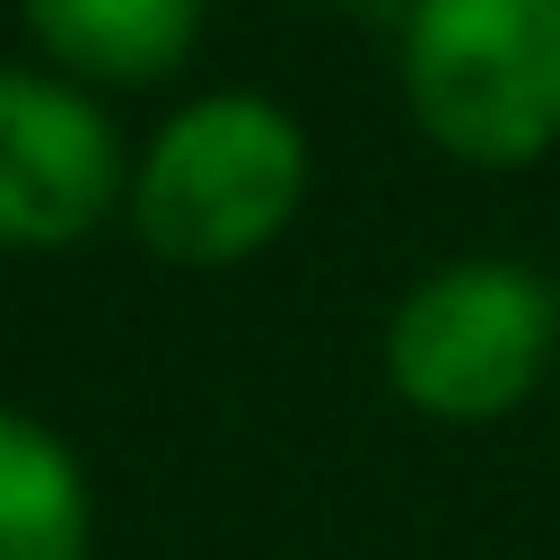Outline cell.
Listing matches in <instances>:
<instances>
[{
    "instance_id": "1",
    "label": "cell",
    "mask_w": 560,
    "mask_h": 560,
    "mask_svg": "<svg viewBox=\"0 0 560 560\" xmlns=\"http://www.w3.org/2000/svg\"><path fill=\"white\" fill-rule=\"evenodd\" d=\"M411 114L481 166L560 140V0H411L402 26Z\"/></svg>"
},
{
    "instance_id": "2",
    "label": "cell",
    "mask_w": 560,
    "mask_h": 560,
    "mask_svg": "<svg viewBox=\"0 0 560 560\" xmlns=\"http://www.w3.org/2000/svg\"><path fill=\"white\" fill-rule=\"evenodd\" d=\"M306 184V149L298 122L262 96H201L184 105L149 166H140V236L175 262H236L254 254Z\"/></svg>"
},
{
    "instance_id": "3",
    "label": "cell",
    "mask_w": 560,
    "mask_h": 560,
    "mask_svg": "<svg viewBox=\"0 0 560 560\" xmlns=\"http://www.w3.org/2000/svg\"><path fill=\"white\" fill-rule=\"evenodd\" d=\"M551 332H560V306L534 271L516 262H455L438 280H420L385 332V359H394V385L438 411V420H490L508 411L542 359H551Z\"/></svg>"
},
{
    "instance_id": "4",
    "label": "cell",
    "mask_w": 560,
    "mask_h": 560,
    "mask_svg": "<svg viewBox=\"0 0 560 560\" xmlns=\"http://www.w3.org/2000/svg\"><path fill=\"white\" fill-rule=\"evenodd\" d=\"M122 184L114 131L88 96L0 70V245H70Z\"/></svg>"
},
{
    "instance_id": "5",
    "label": "cell",
    "mask_w": 560,
    "mask_h": 560,
    "mask_svg": "<svg viewBox=\"0 0 560 560\" xmlns=\"http://www.w3.org/2000/svg\"><path fill=\"white\" fill-rule=\"evenodd\" d=\"M26 26L52 61L88 79H166L201 26V0H26Z\"/></svg>"
},
{
    "instance_id": "6",
    "label": "cell",
    "mask_w": 560,
    "mask_h": 560,
    "mask_svg": "<svg viewBox=\"0 0 560 560\" xmlns=\"http://www.w3.org/2000/svg\"><path fill=\"white\" fill-rule=\"evenodd\" d=\"M0 560H88L79 464L18 411H0Z\"/></svg>"
}]
</instances>
